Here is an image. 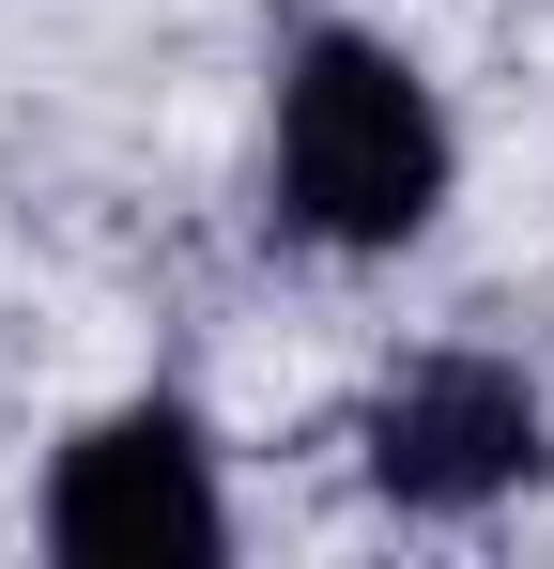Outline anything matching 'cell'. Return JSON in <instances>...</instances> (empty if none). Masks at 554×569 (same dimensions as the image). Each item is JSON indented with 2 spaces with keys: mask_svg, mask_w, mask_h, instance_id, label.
<instances>
[{
  "mask_svg": "<svg viewBox=\"0 0 554 569\" xmlns=\"http://www.w3.org/2000/svg\"><path fill=\"white\" fill-rule=\"evenodd\" d=\"M277 170H293V216H308L324 247H400V231L447 200V123L416 93V62L324 31V47L293 62V108H277Z\"/></svg>",
  "mask_w": 554,
  "mask_h": 569,
  "instance_id": "1",
  "label": "cell"
},
{
  "mask_svg": "<svg viewBox=\"0 0 554 569\" xmlns=\"http://www.w3.org/2000/svg\"><path fill=\"white\" fill-rule=\"evenodd\" d=\"M47 539L78 569H155V555H216V477H200V431L185 416H108L62 447V492H47Z\"/></svg>",
  "mask_w": 554,
  "mask_h": 569,
  "instance_id": "2",
  "label": "cell"
},
{
  "mask_svg": "<svg viewBox=\"0 0 554 569\" xmlns=\"http://www.w3.org/2000/svg\"><path fill=\"white\" fill-rule=\"evenodd\" d=\"M369 477L400 508H493L508 477H540V400L493 370V355H432L369 416Z\"/></svg>",
  "mask_w": 554,
  "mask_h": 569,
  "instance_id": "3",
  "label": "cell"
}]
</instances>
